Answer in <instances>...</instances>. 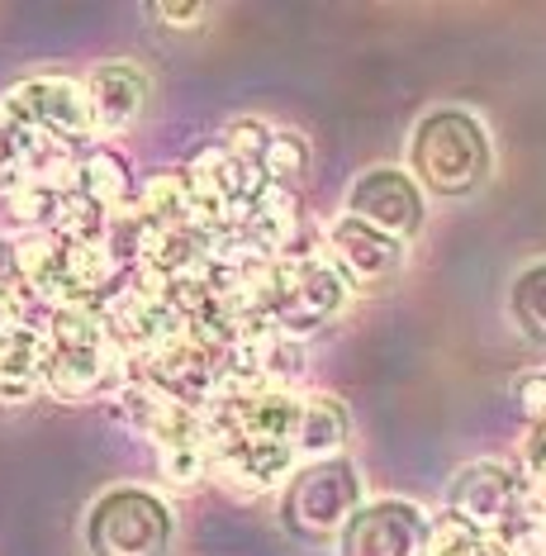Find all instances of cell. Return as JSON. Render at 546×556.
Listing matches in <instances>:
<instances>
[{"mask_svg":"<svg viewBox=\"0 0 546 556\" xmlns=\"http://www.w3.org/2000/svg\"><path fill=\"white\" fill-rule=\"evenodd\" d=\"M81 86H86V100H91V119H96L100 138L124 134L138 115H143L148 81H143V72H138V67H129V62H105V67H91Z\"/></svg>","mask_w":546,"mask_h":556,"instance_id":"cell-9","label":"cell"},{"mask_svg":"<svg viewBox=\"0 0 546 556\" xmlns=\"http://www.w3.org/2000/svg\"><path fill=\"white\" fill-rule=\"evenodd\" d=\"M76 191L100 200L105 210H119L134 191V167L114 143H91L76 157Z\"/></svg>","mask_w":546,"mask_h":556,"instance_id":"cell-12","label":"cell"},{"mask_svg":"<svg viewBox=\"0 0 546 556\" xmlns=\"http://www.w3.org/2000/svg\"><path fill=\"white\" fill-rule=\"evenodd\" d=\"M352 433V419L347 409L333 400V395H309L300 400V419H295V452L309 462H328L342 452V442Z\"/></svg>","mask_w":546,"mask_h":556,"instance_id":"cell-11","label":"cell"},{"mask_svg":"<svg viewBox=\"0 0 546 556\" xmlns=\"http://www.w3.org/2000/svg\"><path fill=\"white\" fill-rule=\"evenodd\" d=\"M338 538V556H423L428 538H433V518L414 500H376L361 504Z\"/></svg>","mask_w":546,"mask_h":556,"instance_id":"cell-5","label":"cell"},{"mask_svg":"<svg viewBox=\"0 0 546 556\" xmlns=\"http://www.w3.org/2000/svg\"><path fill=\"white\" fill-rule=\"evenodd\" d=\"M323 243H328V262H333L338 276L352 290L380 286V281H390V276H399L404 257H409V248H404L395 233L376 229V224L357 219V214H342V219L328 224Z\"/></svg>","mask_w":546,"mask_h":556,"instance_id":"cell-6","label":"cell"},{"mask_svg":"<svg viewBox=\"0 0 546 556\" xmlns=\"http://www.w3.org/2000/svg\"><path fill=\"white\" fill-rule=\"evenodd\" d=\"M20 281H24L20 243H10V238H0V295H5V290H15Z\"/></svg>","mask_w":546,"mask_h":556,"instance_id":"cell-25","label":"cell"},{"mask_svg":"<svg viewBox=\"0 0 546 556\" xmlns=\"http://www.w3.org/2000/svg\"><path fill=\"white\" fill-rule=\"evenodd\" d=\"M252 348H257V376H262L266 390H285L290 381H300V376H304L300 338L281 333V328H266L262 338H252Z\"/></svg>","mask_w":546,"mask_h":556,"instance_id":"cell-16","label":"cell"},{"mask_svg":"<svg viewBox=\"0 0 546 556\" xmlns=\"http://www.w3.org/2000/svg\"><path fill=\"white\" fill-rule=\"evenodd\" d=\"M509 556H546V528H528V533H518L504 542Z\"/></svg>","mask_w":546,"mask_h":556,"instance_id":"cell-27","label":"cell"},{"mask_svg":"<svg viewBox=\"0 0 546 556\" xmlns=\"http://www.w3.org/2000/svg\"><path fill=\"white\" fill-rule=\"evenodd\" d=\"M361 495H366V480L347 457L309 462L290 476L285 500H281V523L304 542L333 538L361 509Z\"/></svg>","mask_w":546,"mask_h":556,"instance_id":"cell-3","label":"cell"},{"mask_svg":"<svg viewBox=\"0 0 546 556\" xmlns=\"http://www.w3.org/2000/svg\"><path fill=\"white\" fill-rule=\"evenodd\" d=\"M518 490H523V480H518L513 466H504V462H471V466H461V471L452 476L447 514L461 518V523L475 528V533L499 538L504 523H509V514H513Z\"/></svg>","mask_w":546,"mask_h":556,"instance_id":"cell-8","label":"cell"},{"mask_svg":"<svg viewBox=\"0 0 546 556\" xmlns=\"http://www.w3.org/2000/svg\"><path fill=\"white\" fill-rule=\"evenodd\" d=\"M347 214H357V219L376 224V229L395 233L399 243H409V238L423 229V191H418V181L409 172L399 167H371L361 172L357 181H352L347 191Z\"/></svg>","mask_w":546,"mask_h":556,"instance_id":"cell-7","label":"cell"},{"mask_svg":"<svg viewBox=\"0 0 546 556\" xmlns=\"http://www.w3.org/2000/svg\"><path fill=\"white\" fill-rule=\"evenodd\" d=\"M152 15L167 24V29H195L205 20V5H195V0H162V5H152Z\"/></svg>","mask_w":546,"mask_h":556,"instance_id":"cell-23","label":"cell"},{"mask_svg":"<svg viewBox=\"0 0 546 556\" xmlns=\"http://www.w3.org/2000/svg\"><path fill=\"white\" fill-rule=\"evenodd\" d=\"M243 438H295L300 400L290 390H252V395H224Z\"/></svg>","mask_w":546,"mask_h":556,"instance_id":"cell-10","label":"cell"},{"mask_svg":"<svg viewBox=\"0 0 546 556\" xmlns=\"http://www.w3.org/2000/svg\"><path fill=\"white\" fill-rule=\"evenodd\" d=\"M423 556H509V547H504L499 538L466 528L461 518H452L447 509H442L433 518V538H428V552Z\"/></svg>","mask_w":546,"mask_h":556,"instance_id":"cell-18","label":"cell"},{"mask_svg":"<svg viewBox=\"0 0 546 556\" xmlns=\"http://www.w3.org/2000/svg\"><path fill=\"white\" fill-rule=\"evenodd\" d=\"M38 386L43 381H34V376H0V404H29Z\"/></svg>","mask_w":546,"mask_h":556,"instance_id":"cell-26","label":"cell"},{"mask_svg":"<svg viewBox=\"0 0 546 556\" xmlns=\"http://www.w3.org/2000/svg\"><path fill=\"white\" fill-rule=\"evenodd\" d=\"M138 205L157 229H190L195 214H190V176L181 172H152L138 191Z\"/></svg>","mask_w":546,"mask_h":556,"instance_id":"cell-13","label":"cell"},{"mask_svg":"<svg viewBox=\"0 0 546 556\" xmlns=\"http://www.w3.org/2000/svg\"><path fill=\"white\" fill-rule=\"evenodd\" d=\"M62 191H53L48 181H24L15 195L0 200V219L5 229H53L62 214Z\"/></svg>","mask_w":546,"mask_h":556,"instance_id":"cell-15","label":"cell"},{"mask_svg":"<svg viewBox=\"0 0 546 556\" xmlns=\"http://www.w3.org/2000/svg\"><path fill=\"white\" fill-rule=\"evenodd\" d=\"M409 162H414V181L418 191H433L442 200H461L475 195L494 172V148L490 134L471 110L442 105L433 115L418 119L414 143H409Z\"/></svg>","mask_w":546,"mask_h":556,"instance_id":"cell-1","label":"cell"},{"mask_svg":"<svg viewBox=\"0 0 546 556\" xmlns=\"http://www.w3.org/2000/svg\"><path fill=\"white\" fill-rule=\"evenodd\" d=\"M176 538V514L162 495L138 485L105 490L86 514V547L91 556H167Z\"/></svg>","mask_w":546,"mask_h":556,"instance_id":"cell-2","label":"cell"},{"mask_svg":"<svg viewBox=\"0 0 546 556\" xmlns=\"http://www.w3.org/2000/svg\"><path fill=\"white\" fill-rule=\"evenodd\" d=\"M0 119L15 124V129L53 134L72 148L86 143V138H96L86 86L67 81V77H34V81L15 86V91H5V100H0Z\"/></svg>","mask_w":546,"mask_h":556,"instance_id":"cell-4","label":"cell"},{"mask_svg":"<svg viewBox=\"0 0 546 556\" xmlns=\"http://www.w3.org/2000/svg\"><path fill=\"white\" fill-rule=\"evenodd\" d=\"M513 395H518V404H523V414H528L532 424L546 419V376H542V371L523 376V381L513 386Z\"/></svg>","mask_w":546,"mask_h":556,"instance_id":"cell-24","label":"cell"},{"mask_svg":"<svg viewBox=\"0 0 546 556\" xmlns=\"http://www.w3.org/2000/svg\"><path fill=\"white\" fill-rule=\"evenodd\" d=\"M157 466L176 485H195V480H205L214 471L205 442H167V447H157Z\"/></svg>","mask_w":546,"mask_h":556,"instance_id":"cell-21","label":"cell"},{"mask_svg":"<svg viewBox=\"0 0 546 556\" xmlns=\"http://www.w3.org/2000/svg\"><path fill=\"white\" fill-rule=\"evenodd\" d=\"M271 124H262V119H233L224 129V148L233 157H243V162H262L266 157V148H271Z\"/></svg>","mask_w":546,"mask_h":556,"instance_id":"cell-22","label":"cell"},{"mask_svg":"<svg viewBox=\"0 0 546 556\" xmlns=\"http://www.w3.org/2000/svg\"><path fill=\"white\" fill-rule=\"evenodd\" d=\"M509 314L532 343H546V262H532V267H523L513 276Z\"/></svg>","mask_w":546,"mask_h":556,"instance_id":"cell-17","label":"cell"},{"mask_svg":"<svg viewBox=\"0 0 546 556\" xmlns=\"http://www.w3.org/2000/svg\"><path fill=\"white\" fill-rule=\"evenodd\" d=\"M176 409H181V400H172L167 390H157L152 381H143V376H134L129 386L114 390V414H119L129 428H138V433H148V438H157Z\"/></svg>","mask_w":546,"mask_h":556,"instance_id":"cell-14","label":"cell"},{"mask_svg":"<svg viewBox=\"0 0 546 556\" xmlns=\"http://www.w3.org/2000/svg\"><path fill=\"white\" fill-rule=\"evenodd\" d=\"M105 229H110V210L91 195L72 191L62 200V214L48 233H53L58 243H105Z\"/></svg>","mask_w":546,"mask_h":556,"instance_id":"cell-19","label":"cell"},{"mask_svg":"<svg viewBox=\"0 0 546 556\" xmlns=\"http://www.w3.org/2000/svg\"><path fill=\"white\" fill-rule=\"evenodd\" d=\"M304 167H309V143H304L300 134H290V129H276L271 134V148H266V157H262V172L271 176L276 186H290V181H300Z\"/></svg>","mask_w":546,"mask_h":556,"instance_id":"cell-20","label":"cell"},{"mask_svg":"<svg viewBox=\"0 0 546 556\" xmlns=\"http://www.w3.org/2000/svg\"><path fill=\"white\" fill-rule=\"evenodd\" d=\"M15 324V314H10V305H5V295H0V338H5V328Z\"/></svg>","mask_w":546,"mask_h":556,"instance_id":"cell-28","label":"cell"}]
</instances>
